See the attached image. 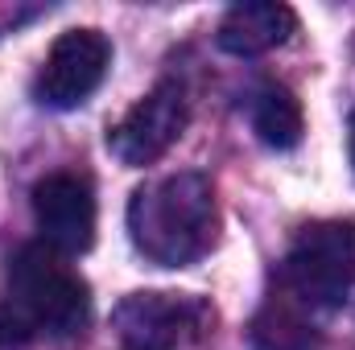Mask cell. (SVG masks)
I'll return each instance as SVG.
<instances>
[{
	"mask_svg": "<svg viewBox=\"0 0 355 350\" xmlns=\"http://www.w3.org/2000/svg\"><path fill=\"white\" fill-rule=\"evenodd\" d=\"M33 219L58 256H79L95 239V194L83 174H50L33 185Z\"/></svg>",
	"mask_w": 355,
	"mask_h": 350,
	"instance_id": "obj_7",
	"label": "cell"
},
{
	"mask_svg": "<svg viewBox=\"0 0 355 350\" xmlns=\"http://www.w3.org/2000/svg\"><path fill=\"white\" fill-rule=\"evenodd\" d=\"M248 338H252L257 350H314L318 347V330L306 317V305L293 301L285 288L272 293L261 305V313L248 326Z\"/></svg>",
	"mask_w": 355,
	"mask_h": 350,
	"instance_id": "obj_9",
	"label": "cell"
},
{
	"mask_svg": "<svg viewBox=\"0 0 355 350\" xmlns=\"http://www.w3.org/2000/svg\"><path fill=\"white\" fill-rule=\"evenodd\" d=\"M91 317L87 280L46 243H25L0 293V347L33 338H75Z\"/></svg>",
	"mask_w": 355,
	"mask_h": 350,
	"instance_id": "obj_1",
	"label": "cell"
},
{
	"mask_svg": "<svg viewBox=\"0 0 355 350\" xmlns=\"http://www.w3.org/2000/svg\"><path fill=\"white\" fill-rule=\"evenodd\" d=\"M186 120H190L186 91L178 83H157L145 99H137L120 116V124L107 128V149L128 169L153 165L157 157L170 153V145L186 132Z\"/></svg>",
	"mask_w": 355,
	"mask_h": 350,
	"instance_id": "obj_5",
	"label": "cell"
},
{
	"mask_svg": "<svg viewBox=\"0 0 355 350\" xmlns=\"http://www.w3.org/2000/svg\"><path fill=\"white\" fill-rule=\"evenodd\" d=\"M42 12H46L42 4H25V8L0 4V33H12L17 25H25V21H33V17H42Z\"/></svg>",
	"mask_w": 355,
	"mask_h": 350,
	"instance_id": "obj_11",
	"label": "cell"
},
{
	"mask_svg": "<svg viewBox=\"0 0 355 350\" xmlns=\"http://www.w3.org/2000/svg\"><path fill=\"white\" fill-rule=\"evenodd\" d=\"M219 227L215 190L202 174H170L145 181L128 198V235L157 268H186L211 252Z\"/></svg>",
	"mask_w": 355,
	"mask_h": 350,
	"instance_id": "obj_2",
	"label": "cell"
},
{
	"mask_svg": "<svg viewBox=\"0 0 355 350\" xmlns=\"http://www.w3.org/2000/svg\"><path fill=\"white\" fill-rule=\"evenodd\" d=\"M211 326L215 309L194 293H128L112 309V334L124 350H190Z\"/></svg>",
	"mask_w": 355,
	"mask_h": 350,
	"instance_id": "obj_4",
	"label": "cell"
},
{
	"mask_svg": "<svg viewBox=\"0 0 355 350\" xmlns=\"http://www.w3.org/2000/svg\"><path fill=\"white\" fill-rule=\"evenodd\" d=\"M347 157H352V169H355V111L347 120Z\"/></svg>",
	"mask_w": 355,
	"mask_h": 350,
	"instance_id": "obj_12",
	"label": "cell"
},
{
	"mask_svg": "<svg viewBox=\"0 0 355 350\" xmlns=\"http://www.w3.org/2000/svg\"><path fill=\"white\" fill-rule=\"evenodd\" d=\"M355 284V223L352 219H322L302 227L293 239L281 288L302 301L306 309H339Z\"/></svg>",
	"mask_w": 355,
	"mask_h": 350,
	"instance_id": "obj_3",
	"label": "cell"
},
{
	"mask_svg": "<svg viewBox=\"0 0 355 350\" xmlns=\"http://www.w3.org/2000/svg\"><path fill=\"white\" fill-rule=\"evenodd\" d=\"M107 66H112V46H107V37L99 29H67L50 46V54H46V62L37 71L33 95L46 107L71 111V107L87 103L95 95V87L107 75Z\"/></svg>",
	"mask_w": 355,
	"mask_h": 350,
	"instance_id": "obj_6",
	"label": "cell"
},
{
	"mask_svg": "<svg viewBox=\"0 0 355 350\" xmlns=\"http://www.w3.org/2000/svg\"><path fill=\"white\" fill-rule=\"evenodd\" d=\"M248 120H252V132L268 149H293L302 140V132H306V116H302L297 95L289 87H281V83H265L252 95Z\"/></svg>",
	"mask_w": 355,
	"mask_h": 350,
	"instance_id": "obj_10",
	"label": "cell"
},
{
	"mask_svg": "<svg viewBox=\"0 0 355 350\" xmlns=\"http://www.w3.org/2000/svg\"><path fill=\"white\" fill-rule=\"evenodd\" d=\"M297 29V17L289 4H272V0H248V4H232L219 21V46L236 58H257L277 46H285Z\"/></svg>",
	"mask_w": 355,
	"mask_h": 350,
	"instance_id": "obj_8",
	"label": "cell"
}]
</instances>
